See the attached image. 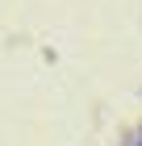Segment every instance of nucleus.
I'll return each mask as SVG.
<instances>
[{
  "instance_id": "obj_1",
  "label": "nucleus",
  "mask_w": 142,
  "mask_h": 146,
  "mask_svg": "<svg viewBox=\"0 0 142 146\" xmlns=\"http://www.w3.org/2000/svg\"><path fill=\"white\" fill-rule=\"evenodd\" d=\"M134 146H142V138H138V142H134Z\"/></svg>"
}]
</instances>
